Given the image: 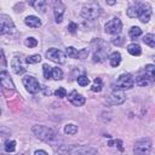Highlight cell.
Instances as JSON below:
<instances>
[{"instance_id":"obj_7","label":"cell","mask_w":155,"mask_h":155,"mask_svg":"<svg viewBox=\"0 0 155 155\" xmlns=\"http://www.w3.org/2000/svg\"><path fill=\"white\" fill-rule=\"evenodd\" d=\"M22 82H23L25 90L31 94H35L40 91V84L36 80V78H34L33 75H25L22 79Z\"/></svg>"},{"instance_id":"obj_4","label":"cell","mask_w":155,"mask_h":155,"mask_svg":"<svg viewBox=\"0 0 155 155\" xmlns=\"http://www.w3.org/2000/svg\"><path fill=\"white\" fill-rule=\"evenodd\" d=\"M133 85H134V79H133V76H132L131 74L126 73V74H121V75L116 79V81H115V84H114V88H115V90H119V91H124V90H130V88H132Z\"/></svg>"},{"instance_id":"obj_29","label":"cell","mask_w":155,"mask_h":155,"mask_svg":"<svg viewBox=\"0 0 155 155\" xmlns=\"http://www.w3.org/2000/svg\"><path fill=\"white\" fill-rule=\"evenodd\" d=\"M52 78L54 80H62L63 79V71L61 68L56 67V68H52Z\"/></svg>"},{"instance_id":"obj_25","label":"cell","mask_w":155,"mask_h":155,"mask_svg":"<svg viewBox=\"0 0 155 155\" xmlns=\"http://www.w3.org/2000/svg\"><path fill=\"white\" fill-rule=\"evenodd\" d=\"M128 35H130L131 39H137L138 36L142 35V29H140L139 27H137V25H133V27H131V29L128 30Z\"/></svg>"},{"instance_id":"obj_12","label":"cell","mask_w":155,"mask_h":155,"mask_svg":"<svg viewBox=\"0 0 155 155\" xmlns=\"http://www.w3.org/2000/svg\"><path fill=\"white\" fill-rule=\"evenodd\" d=\"M151 15H153V10H151V6L145 2V4H142V7H140V12H139V21L142 23H148L151 18Z\"/></svg>"},{"instance_id":"obj_14","label":"cell","mask_w":155,"mask_h":155,"mask_svg":"<svg viewBox=\"0 0 155 155\" xmlns=\"http://www.w3.org/2000/svg\"><path fill=\"white\" fill-rule=\"evenodd\" d=\"M68 99L75 107H81V105L85 104V97L81 93H79L78 91H71L68 94Z\"/></svg>"},{"instance_id":"obj_22","label":"cell","mask_w":155,"mask_h":155,"mask_svg":"<svg viewBox=\"0 0 155 155\" xmlns=\"http://www.w3.org/2000/svg\"><path fill=\"white\" fill-rule=\"evenodd\" d=\"M143 42H144L145 45H148L149 47L154 48V47H155V35L151 34V33L145 34V35L143 36Z\"/></svg>"},{"instance_id":"obj_32","label":"cell","mask_w":155,"mask_h":155,"mask_svg":"<svg viewBox=\"0 0 155 155\" xmlns=\"http://www.w3.org/2000/svg\"><path fill=\"white\" fill-rule=\"evenodd\" d=\"M24 44H25V46H28L29 48H33V47H36V46H38V40H36L35 38L30 36V38H27V39H25Z\"/></svg>"},{"instance_id":"obj_28","label":"cell","mask_w":155,"mask_h":155,"mask_svg":"<svg viewBox=\"0 0 155 155\" xmlns=\"http://www.w3.org/2000/svg\"><path fill=\"white\" fill-rule=\"evenodd\" d=\"M42 74L45 79H51L52 78V67H50L48 64H44L42 65Z\"/></svg>"},{"instance_id":"obj_19","label":"cell","mask_w":155,"mask_h":155,"mask_svg":"<svg viewBox=\"0 0 155 155\" xmlns=\"http://www.w3.org/2000/svg\"><path fill=\"white\" fill-rule=\"evenodd\" d=\"M109 63H110V65L114 67V68L119 67L120 63H121V54H120V52H117V51L113 52V53L109 56Z\"/></svg>"},{"instance_id":"obj_11","label":"cell","mask_w":155,"mask_h":155,"mask_svg":"<svg viewBox=\"0 0 155 155\" xmlns=\"http://www.w3.org/2000/svg\"><path fill=\"white\" fill-rule=\"evenodd\" d=\"M0 85L6 90H15V84L10 74L4 69H0Z\"/></svg>"},{"instance_id":"obj_33","label":"cell","mask_w":155,"mask_h":155,"mask_svg":"<svg viewBox=\"0 0 155 155\" xmlns=\"http://www.w3.org/2000/svg\"><path fill=\"white\" fill-rule=\"evenodd\" d=\"M67 56L69 58H78V50L73 46L67 47Z\"/></svg>"},{"instance_id":"obj_10","label":"cell","mask_w":155,"mask_h":155,"mask_svg":"<svg viewBox=\"0 0 155 155\" xmlns=\"http://www.w3.org/2000/svg\"><path fill=\"white\" fill-rule=\"evenodd\" d=\"M108 103L110 105H119L122 104L126 101V96L124 93V91H119V90H114L107 98Z\"/></svg>"},{"instance_id":"obj_1","label":"cell","mask_w":155,"mask_h":155,"mask_svg":"<svg viewBox=\"0 0 155 155\" xmlns=\"http://www.w3.org/2000/svg\"><path fill=\"white\" fill-rule=\"evenodd\" d=\"M31 132L34 133V136L46 143H54L58 140V134L56 133L54 130L44 126V125H35L31 127Z\"/></svg>"},{"instance_id":"obj_8","label":"cell","mask_w":155,"mask_h":155,"mask_svg":"<svg viewBox=\"0 0 155 155\" xmlns=\"http://www.w3.org/2000/svg\"><path fill=\"white\" fill-rule=\"evenodd\" d=\"M121 29H122V23H121L120 18H117V17L111 18L104 25V31L107 34H119L121 31Z\"/></svg>"},{"instance_id":"obj_27","label":"cell","mask_w":155,"mask_h":155,"mask_svg":"<svg viewBox=\"0 0 155 155\" xmlns=\"http://www.w3.org/2000/svg\"><path fill=\"white\" fill-rule=\"evenodd\" d=\"M102 87H103L102 79H101V78H96L94 81H93V85L91 86V90H92L93 92H101V91H102Z\"/></svg>"},{"instance_id":"obj_24","label":"cell","mask_w":155,"mask_h":155,"mask_svg":"<svg viewBox=\"0 0 155 155\" xmlns=\"http://www.w3.org/2000/svg\"><path fill=\"white\" fill-rule=\"evenodd\" d=\"M64 133L69 134V136H74L78 133V126L74 124H67L64 126Z\"/></svg>"},{"instance_id":"obj_16","label":"cell","mask_w":155,"mask_h":155,"mask_svg":"<svg viewBox=\"0 0 155 155\" xmlns=\"http://www.w3.org/2000/svg\"><path fill=\"white\" fill-rule=\"evenodd\" d=\"M107 51H108V47H98L93 53V62L96 63L104 62L107 58Z\"/></svg>"},{"instance_id":"obj_35","label":"cell","mask_w":155,"mask_h":155,"mask_svg":"<svg viewBox=\"0 0 155 155\" xmlns=\"http://www.w3.org/2000/svg\"><path fill=\"white\" fill-rule=\"evenodd\" d=\"M54 94L58 97V98H64L67 96V91L64 87H58L56 91H54Z\"/></svg>"},{"instance_id":"obj_6","label":"cell","mask_w":155,"mask_h":155,"mask_svg":"<svg viewBox=\"0 0 155 155\" xmlns=\"http://www.w3.org/2000/svg\"><path fill=\"white\" fill-rule=\"evenodd\" d=\"M0 33L6 35L16 34V25L12 18L7 15H0Z\"/></svg>"},{"instance_id":"obj_41","label":"cell","mask_w":155,"mask_h":155,"mask_svg":"<svg viewBox=\"0 0 155 155\" xmlns=\"http://www.w3.org/2000/svg\"><path fill=\"white\" fill-rule=\"evenodd\" d=\"M0 115H1V108H0Z\"/></svg>"},{"instance_id":"obj_26","label":"cell","mask_w":155,"mask_h":155,"mask_svg":"<svg viewBox=\"0 0 155 155\" xmlns=\"http://www.w3.org/2000/svg\"><path fill=\"white\" fill-rule=\"evenodd\" d=\"M144 75L148 76L151 81H154V78H155V67H154V64L145 65V73H144Z\"/></svg>"},{"instance_id":"obj_30","label":"cell","mask_w":155,"mask_h":155,"mask_svg":"<svg viewBox=\"0 0 155 155\" xmlns=\"http://www.w3.org/2000/svg\"><path fill=\"white\" fill-rule=\"evenodd\" d=\"M16 150V140H6L5 142V151L13 153Z\"/></svg>"},{"instance_id":"obj_40","label":"cell","mask_w":155,"mask_h":155,"mask_svg":"<svg viewBox=\"0 0 155 155\" xmlns=\"http://www.w3.org/2000/svg\"><path fill=\"white\" fill-rule=\"evenodd\" d=\"M34 155H48L45 150H42V149H39V150H36L35 153H34Z\"/></svg>"},{"instance_id":"obj_37","label":"cell","mask_w":155,"mask_h":155,"mask_svg":"<svg viewBox=\"0 0 155 155\" xmlns=\"http://www.w3.org/2000/svg\"><path fill=\"white\" fill-rule=\"evenodd\" d=\"M124 41H125V39H124L122 36H116V38H114V39L111 40V42H113L114 45H116V46H121V45L124 44Z\"/></svg>"},{"instance_id":"obj_2","label":"cell","mask_w":155,"mask_h":155,"mask_svg":"<svg viewBox=\"0 0 155 155\" xmlns=\"http://www.w3.org/2000/svg\"><path fill=\"white\" fill-rule=\"evenodd\" d=\"M102 8L98 2H87L81 8V17L85 19H96L101 16Z\"/></svg>"},{"instance_id":"obj_20","label":"cell","mask_w":155,"mask_h":155,"mask_svg":"<svg viewBox=\"0 0 155 155\" xmlns=\"http://www.w3.org/2000/svg\"><path fill=\"white\" fill-rule=\"evenodd\" d=\"M151 82H153V81H151L148 76H145L144 74H143V75H139V76H137V78L134 79V84H136V85H138V86H140V87L149 86Z\"/></svg>"},{"instance_id":"obj_31","label":"cell","mask_w":155,"mask_h":155,"mask_svg":"<svg viewBox=\"0 0 155 155\" xmlns=\"http://www.w3.org/2000/svg\"><path fill=\"white\" fill-rule=\"evenodd\" d=\"M25 62L29 64H36V63L41 62V56L40 54H31L25 59Z\"/></svg>"},{"instance_id":"obj_3","label":"cell","mask_w":155,"mask_h":155,"mask_svg":"<svg viewBox=\"0 0 155 155\" xmlns=\"http://www.w3.org/2000/svg\"><path fill=\"white\" fill-rule=\"evenodd\" d=\"M64 148V147H63ZM65 149V155H97L98 151L92 148V147H87V145H71Z\"/></svg>"},{"instance_id":"obj_9","label":"cell","mask_w":155,"mask_h":155,"mask_svg":"<svg viewBox=\"0 0 155 155\" xmlns=\"http://www.w3.org/2000/svg\"><path fill=\"white\" fill-rule=\"evenodd\" d=\"M46 57L57 64L65 63V53L58 48H48L46 52Z\"/></svg>"},{"instance_id":"obj_39","label":"cell","mask_w":155,"mask_h":155,"mask_svg":"<svg viewBox=\"0 0 155 155\" xmlns=\"http://www.w3.org/2000/svg\"><path fill=\"white\" fill-rule=\"evenodd\" d=\"M0 64L2 67H6V58H5V53H4L2 48H0Z\"/></svg>"},{"instance_id":"obj_5","label":"cell","mask_w":155,"mask_h":155,"mask_svg":"<svg viewBox=\"0 0 155 155\" xmlns=\"http://www.w3.org/2000/svg\"><path fill=\"white\" fill-rule=\"evenodd\" d=\"M151 140L149 138L138 139L133 145V155H150Z\"/></svg>"},{"instance_id":"obj_38","label":"cell","mask_w":155,"mask_h":155,"mask_svg":"<svg viewBox=\"0 0 155 155\" xmlns=\"http://www.w3.org/2000/svg\"><path fill=\"white\" fill-rule=\"evenodd\" d=\"M76 29H78V24H76V23H74V22H70V23L68 24V31H69V33L74 34V33L76 31Z\"/></svg>"},{"instance_id":"obj_23","label":"cell","mask_w":155,"mask_h":155,"mask_svg":"<svg viewBox=\"0 0 155 155\" xmlns=\"http://www.w3.org/2000/svg\"><path fill=\"white\" fill-rule=\"evenodd\" d=\"M31 5H33L34 8H35L38 12H40V13H44V12L46 11V1H44V0H36V1L31 2Z\"/></svg>"},{"instance_id":"obj_18","label":"cell","mask_w":155,"mask_h":155,"mask_svg":"<svg viewBox=\"0 0 155 155\" xmlns=\"http://www.w3.org/2000/svg\"><path fill=\"white\" fill-rule=\"evenodd\" d=\"M140 7H142V4L140 2H136L133 5H131L128 8H127V16L131 17V18H136L139 16V12H140Z\"/></svg>"},{"instance_id":"obj_42","label":"cell","mask_w":155,"mask_h":155,"mask_svg":"<svg viewBox=\"0 0 155 155\" xmlns=\"http://www.w3.org/2000/svg\"><path fill=\"white\" fill-rule=\"evenodd\" d=\"M19 155H22V154H19Z\"/></svg>"},{"instance_id":"obj_36","label":"cell","mask_w":155,"mask_h":155,"mask_svg":"<svg viewBox=\"0 0 155 155\" xmlns=\"http://www.w3.org/2000/svg\"><path fill=\"white\" fill-rule=\"evenodd\" d=\"M87 56H88V50L87 48H82V50L78 51V58L85 59V58H87Z\"/></svg>"},{"instance_id":"obj_15","label":"cell","mask_w":155,"mask_h":155,"mask_svg":"<svg viewBox=\"0 0 155 155\" xmlns=\"http://www.w3.org/2000/svg\"><path fill=\"white\" fill-rule=\"evenodd\" d=\"M53 15H54V21H56V23H62V21H63V15H64V6H63L62 2H54Z\"/></svg>"},{"instance_id":"obj_13","label":"cell","mask_w":155,"mask_h":155,"mask_svg":"<svg viewBox=\"0 0 155 155\" xmlns=\"http://www.w3.org/2000/svg\"><path fill=\"white\" fill-rule=\"evenodd\" d=\"M11 68H12L13 73L17 74V75H21V74H23L25 71V67H24L21 57H18V56H15L12 58V61H11Z\"/></svg>"},{"instance_id":"obj_21","label":"cell","mask_w":155,"mask_h":155,"mask_svg":"<svg viewBox=\"0 0 155 155\" xmlns=\"http://www.w3.org/2000/svg\"><path fill=\"white\" fill-rule=\"evenodd\" d=\"M127 51H128V53L132 54V56H139V54L142 53L140 45H138V44H136V42L130 44V45L127 46Z\"/></svg>"},{"instance_id":"obj_34","label":"cell","mask_w":155,"mask_h":155,"mask_svg":"<svg viewBox=\"0 0 155 155\" xmlns=\"http://www.w3.org/2000/svg\"><path fill=\"white\" fill-rule=\"evenodd\" d=\"M78 84L80 85V86H87L88 84H90V80H88V78L86 76V75H80V76H78Z\"/></svg>"},{"instance_id":"obj_17","label":"cell","mask_w":155,"mask_h":155,"mask_svg":"<svg viewBox=\"0 0 155 155\" xmlns=\"http://www.w3.org/2000/svg\"><path fill=\"white\" fill-rule=\"evenodd\" d=\"M24 23H25L28 27H30V28H40V27H41V21H40V18L36 17V16H33V15L27 16L25 19H24Z\"/></svg>"}]
</instances>
